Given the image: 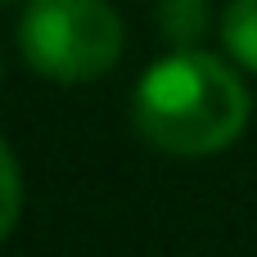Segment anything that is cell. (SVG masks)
Wrapping results in <instances>:
<instances>
[{
  "mask_svg": "<svg viewBox=\"0 0 257 257\" xmlns=\"http://www.w3.org/2000/svg\"><path fill=\"white\" fill-rule=\"evenodd\" d=\"M253 117L244 77L208 50H172L145 68L131 95L136 131L172 158H208L230 149Z\"/></svg>",
  "mask_w": 257,
  "mask_h": 257,
  "instance_id": "1",
  "label": "cell"
},
{
  "mask_svg": "<svg viewBox=\"0 0 257 257\" xmlns=\"http://www.w3.org/2000/svg\"><path fill=\"white\" fill-rule=\"evenodd\" d=\"M126 27L108 0H27L18 18V50L32 72L59 86H86L113 72Z\"/></svg>",
  "mask_w": 257,
  "mask_h": 257,
  "instance_id": "2",
  "label": "cell"
},
{
  "mask_svg": "<svg viewBox=\"0 0 257 257\" xmlns=\"http://www.w3.org/2000/svg\"><path fill=\"white\" fill-rule=\"evenodd\" d=\"M154 14H158V32H163V41L176 45V50H194V45L208 36V27H212V9H208V0H158Z\"/></svg>",
  "mask_w": 257,
  "mask_h": 257,
  "instance_id": "3",
  "label": "cell"
},
{
  "mask_svg": "<svg viewBox=\"0 0 257 257\" xmlns=\"http://www.w3.org/2000/svg\"><path fill=\"white\" fill-rule=\"evenodd\" d=\"M221 45L239 68L257 72V0H230L221 9Z\"/></svg>",
  "mask_w": 257,
  "mask_h": 257,
  "instance_id": "4",
  "label": "cell"
},
{
  "mask_svg": "<svg viewBox=\"0 0 257 257\" xmlns=\"http://www.w3.org/2000/svg\"><path fill=\"white\" fill-rule=\"evenodd\" d=\"M18 212H23V172H18L14 149L0 140V244L18 226Z\"/></svg>",
  "mask_w": 257,
  "mask_h": 257,
  "instance_id": "5",
  "label": "cell"
},
{
  "mask_svg": "<svg viewBox=\"0 0 257 257\" xmlns=\"http://www.w3.org/2000/svg\"><path fill=\"white\" fill-rule=\"evenodd\" d=\"M0 5H9V0H0Z\"/></svg>",
  "mask_w": 257,
  "mask_h": 257,
  "instance_id": "6",
  "label": "cell"
}]
</instances>
